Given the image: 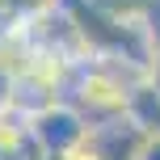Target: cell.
<instances>
[{"label": "cell", "mask_w": 160, "mask_h": 160, "mask_svg": "<svg viewBox=\"0 0 160 160\" xmlns=\"http://www.w3.org/2000/svg\"><path fill=\"white\" fill-rule=\"evenodd\" d=\"M88 131H93L88 118L76 110V105H63V101L47 105L42 114L30 118V135L38 139V148L47 156H76L80 148H84Z\"/></svg>", "instance_id": "6da1fadb"}, {"label": "cell", "mask_w": 160, "mask_h": 160, "mask_svg": "<svg viewBox=\"0 0 160 160\" xmlns=\"http://www.w3.org/2000/svg\"><path fill=\"white\" fill-rule=\"evenodd\" d=\"M127 93H131V84L97 72L80 88V114H88V127H101V122H110V118H122V114H127Z\"/></svg>", "instance_id": "7a4b0ae2"}, {"label": "cell", "mask_w": 160, "mask_h": 160, "mask_svg": "<svg viewBox=\"0 0 160 160\" xmlns=\"http://www.w3.org/2000/svg\"><path fill=\"white\" fill-rule=\"evenodd\" d=\"M127 118L135 122V127H143L152 139L160 135V80L156 76L139 80V84L127 93Z\"/></svg>", "instance_id": "3957f363"}, {"label": "cell", "mask_w": 160, "mask_h": 160, "mask_svg": "<svg viewBox=\"0 0 160 160\" xmlns=\"http://www.w3.org/2000/svg\"><path fill=\"white\" fill-rule=\"evenodd\" d=\"M139 160H160V135L148 139V148H143V156H139Z\"/></svg>", "instance_id": "277c9868"}, {"label": "cell", "mask_w": 160, "mask_h": 160, "mask_svg": "<svg viewBox=\"0 0 160 160\" xmlns=\"http://www.w3.org/2000/svg\"><path fill=\"white\" fill-rule=\"evenodd\" d=\"M42 160H76V156H42Z\"/></svg>", "instance_id": "5b68a950"}]
</instances>
